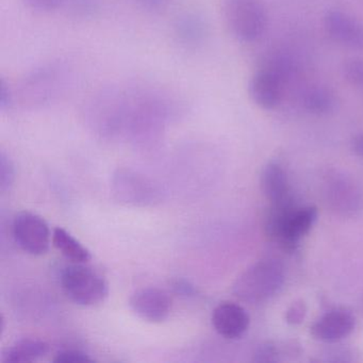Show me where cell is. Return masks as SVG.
Returning a JSON list of instances; mask_svg holds the SVG:
<instances>
[{
  "label": "cell",
  "instance_id": "6da1fadb",
  "mask_svg": "<svg viewBox=\"0 0 363 363\" xmlns=\"http://www.w3.org/2000/svg\"><path fill=\"white\" fill-rule=\"evenodd\" d=\"M69 67L62 62L46 63L27 73L14 91V99L22 107L38 109L50 105L67 90Z\"/></svg>",
  "mask_w": 363,
  "mask_h": 363
},
{
  "label": "cell",
  "instance_id": "7a4b0ae2",
  "mask_svg": "<svg viewBox=\"0 0 363 363\" xmlns=\"http://www.w3.org/2000/svg\"><path fill=\"white\" fill-rule=\"evenodd\" d=\"M316 218L318 210L311 206H271L265 216V233L284 250L294 252L301 238L313 226Z\"/></svg>",
  "mask_w": 363,
  "mask_h": 363
},
{
  "label": "cell",
  "instance_id": "3957f363",
  "mask_svg": "<svg viewBox=\"0 0 363 363\" xmlns=\"http://www.w3.org/2000/svg\"><path fill=\"white\" fill-rule=\"evenodd\" d=\"M284 280V265L274 259H265L250 265L237 278L233 293L244 303H264L279 292Z\"/></svg>",
  "mask_w": 363,
  "mask_h": 363
},
{
  "label": "cell",
  "instance_id": "277c9868",
  "mask_svg": "<svg viewBox=\"0 0 363 363\" xmlns=\"http://www.w3.org/2000/svg\"><path fill=\"white\" fill-rule=\"evenodd\" d=\"M84 264L73 263L65 267L61 272V288L76 305L93 307L107 298L109 286L101 274Z\"/></svg>",
  "mask_w": 363,
  "mask_h": 363
},
{
  "label": "cell",
  "instance_id": "5b68a950",
  "mask_svg": "<svg viewBox=\"0 0 363 363\" xmlns=\"http://www.w3.org/2000/svg\"><path fill=\"white\" fill-rule=\"evenodd\" d=\"M223 12L229 30L239 41H257L267 29V11L259 0H225Z\"/></svg>",
  "mask_w": 363,
  "mask_h": 363
},
{
  "label": "cell",
  "instance_id": "8992f818",
  "mask_svg": "<svg viewBox=\"0 0 363 363\" xmlns=\"http://www.w3.org/2000/svg\"><path fill=\"white\" fill-rule=\"evenodd\" d=\"M86 113L90 122L101 131H114L126 125L128 94L114 86L96 91L89 97Z\"/></svg>",
  "mask_w": 363,
  "mask_h": 363
},
{
  "label": "cell",
  "instance_id": "52a82bcc",
  "mask_svg": "<svg viewBox=\"0 0 363 363\" xmlns=\"http://www.w3.org/2000/svg\"><path fill=\"white\" fill-rule=\"evenodd\" d=\"M111 190L113 196L126 205H155L161 199V192L152 180L130 169H118L111 178Z\"/></svg>",
  "mask_w": 363,
  "mask_h": 363
},
{
  "label": "cell",
  "instance_id": "ba28073f",
  "mask_svg": "<svg viewBox=\"0 0 363 363\" xmlns=\"http://www.w3.org/2000/svg\"><path fill=\"white\" fill-rule=\"evenodd\" d=\"M12 233L21 250L31 256H43L50 250V226L46 220L33 212L16 214L12 224Z\"/></svg>",
  "mask_w": 363,
  "mask_h": 363
},
{
  "label": "cell",
  "instance_id": "9c48e42d",
  "mask_svg": "<svg viewBox=\"0 0 363 363\" xmlns=\"http://www.w3.org/2000/svg\"><path fill=\"white\" fill-rule=\"evenodd\" d=\"M129 306L142 320L157 324L169 318L173 303L169 293L150 286L135 291L129 299Z\"/></svg>",
  "mask_w": 363,
  "mask_h": 363
},
{
  "label": "cell",
  "instance_id": "30bf717a",
  "mask_svg": "<svg viewBox=\"0 0 363 363\" xmlns=\"http://www.w3.org/2000/svg\"><path fill=\"white\" fill-rule=\"evenodd\" d=\"M212 326L225 339L241 337L250 327V315L246 310L233 301H223L214 308Z\"/></svg>",
  "mask_w": 363,
  "mask_h": 363
},
{
  "label": "cell",
  "instance_id": "8fae6325",
  "mask_svg": "<svg viewBox=\"0 0 363 363\" xmlns=\"http://www.w3.org/2000/svg\"><path fill=\"white\" fill-rule=\"evenodd\" d=\"M325 30L337 43L363 50V24L340 10L328 11L324 18Z\"/></svg>",
  "mask_w": 363,
  "mask_h": 363
},
{
  "label": "cell",
  "instance_id": "7c38bea8",
  "mask_svg": "<svg viewBox=\"0 0 363 363\" xmlns=\"http://www.w3.org/2000/svg\"><path fill=\"white\" fill-rule=\"evenodd\" d=\"M284 79L269 69L257 72L250 82L248 92L254 103L265 110H272L282 99Z\"/></svg>",
  "mask_w": 363,
  "mask_h": 363
},
{
  "label": "cell",
  "instance_id": "4fadbf2b",
  "mask_svg": "<svg viewBox=\"0 0 363 363\" xmlns=\"http://www.w3.org/2000/svg\"><path fill=\"white\" fill-rule=\"evenodd\" d=\"M326 197L333 209L343 214H352L363 207L360 189L348 178L335 175L326 182Z\"/></svg>",
  "mask_w": 363,
  "mask_h": 363
},
{
  "label": "cell",
  "instance_id": "5bb4252c",
  "mask_svg": "<svg viewBox=\"0 0 363 363\" xmlns=\"http://www.w3.org/2000/svg\"><path fill=\"white\" fill-rule=\"evenodd\" d=\"M354 315L345 309H335L320 316L311 326V333L323 342H337L350 335L354 328Z\"/></svg>",
  "mask_w": 363,
  "mask_h": 363
},
{
  "label": "cell",
  "instance_id": "9a60e30c",
  "mask_svg": "<svg viewBox=\"0 0 363 363\" xmlns=\"http://www.w3.org/2000/svg\"><path fill=\"white\" fill-rule=\"evenodd\" d=\"M261 188L271 206L292 205L290 182L284 167L278 162H269L261 175Z\"/></svg>",
  "mask_w": 363,
  "mask_h": 363
},
{
  "label": "cell",
  "instance_id": "2e32d148",
  "mask_svg": "<svg viewBox=\"0 0 363 363\" xmlns=\"http://www.w3.org/2000/svg\"><path fill=\"white\" fill-rule=\"evenodd\" d=\"M174 33L179 43L186 48L201 45L209 35L207 21L196 12H186L176 18Z\"/></svg>",
  "mask_w": 363,
  "mask_h": 363
},
{
  "label": "cell",
  "instance_id": "e0dca14e",
  "mask_svg": "<svg viewBox=\"0 0 363 363\" xmlns=\"http://www.w3.org/2000/svg\"><path fill=\"white\" fill-rule=\"evenodd\" d=\"M50 352V345L43 340L24 337L12 344L4 352V362H33L43 358Z\"/></svg>",
  "mask_w": 363,
  "mask_h": 363
},
{
  "label": "cell",
  "instance_id": "ac0fdd59",
  "mask_svg": "<svg viewBox=\"0 0 363 363\" xmlns=\"http://www.w3.org/2000/svg\"><path fill=\"white\" fill-rule=\"evenodd\" d=\"M55 247L73 263H88L92 259L90 250L82 245L69 231L61 227L55 228L52 238Z\"/></svg>",
  "mask_w": 363,
  "mask_h": 363
},
{
  "label": "cell",
  "instance_id": "d6986e66",
  "mask_svg": "<svg viewBox=\"0 0 363 363\" xmlns=\"http://www.w3.org/2000/svg\"><path fill=\"white\" fill-rule=\"evenodd\" d=\"M303 105L309 113L324 116L333 111L335 106V99L328 89L315 86L305 93Z\"/></svg>",
  "mask_w": 363,
  "mask_h": 363
},
{
  "label": "cell",
  "instance_id": "ffe728a7",
  "mask_svg": "<svg viewBox=\"0 0 363 363\" xmlns=\"http://www.w3.org/2000/svg\"><path fill=\"white\" fill-rule=\"evenodd\" d=\"M62 9H65L72 18L86 20L99 13L101 9V1L99 0H65Z\"/></svg>",
  "mask_w": 363,
  "mask_h": 363
},
{
  "label": "cell",
  "instance_id": "44dd1931",
  "mask_svg": "<svg viewBox=\"0 0 363 363\" xmlns=\"http://www.w3.org/2000/svg\"><path fill=\"white\" fill-rule=\"evenodd\" d=\"M16 180V167L13 161L5 152L0 155V190L6 193L13 186Z\"/></svg>",
  "mask_w": 363,
  "mask_h": 363
},
{
  "label": "cell",
  "instance_id": "7402d4cb",
  "mask_svg": "<svg viewBox=\"0 0 363 363\" xmlns=\"http://www.w3.org/2000/svg\"><path fill=\"white\" fill-rule=\"evenodd\" d=\"M344 77L354 86H363V60L352 58L346 61L343 67Z\"/></svg>",
  "mask_w": 363,
  "mask_h": 363
},
{
  "label": "cell",
  "instance_id": "603a6c76",
  "mask_svg": "<svg viewBox=\"0 0 363 363\" xmlns=\"http://www.w3.org/2000/svg\"><path fill=\"white\" fill-rule=\"evenodd\" d=\"M52 361L56 363H90L94 359L82 350L67 348L57 352Z\"/></svg>",
  "mask_w": 363,
  "mask_h": 363
},
{
  "label": "cell",
  "instance_id": "cb8c5ba5",
  "mask_svg": "<svg viewBox=\"0 0 363 363\" xmlns=\"http://www.w3.org/2000/svg\"><path fill=\"white\" fill-rule=\"evenodd\" d=\"M25 5L33 11L48 13L62 9L65 0H23Z\"/></svg>",
  "mask_w": 363,
  "mask_h": 363
},
{
  "label": "cell",
  "instance_id": "d4e9b609",
  "mask_svg": "<svg viewBox=\"0 0 363 363\" xmlns=\"http://www.w3.org/2000/svg\"><path fill=\"white\" fill-rule=\"evenodd\" d=\"M281 350L276 344L267 343L261 345L255 354V361L257 362H276L279 361Z\"/></svg>",
  "mask_w": 363,
  "mask_h": 363
},
{
  "label": "cell",
  "instance_id": "484cf974",
  "mask_svg": "<svg viewBox=\"0 0 363 363\" xmlns=\"http://www.w3.org/2000/svg\"><path fill=\"white\" fill-rule=\"evenodd\" d=\"M306 312H307V308L305 303L303 301H296L286 311V322L292 325L301 324L305 318Z\"/></svg>",
  "mask_w": 363,
  "mask_h": 363
},
{
  "label": "cell",
  "instance_id": "4316f807",
  "mask_svg": "<svg viewBox=\"0 0 363 363\" xmlns=\"http://www.w3.org/2000/svg\"><path fill=\"white\" fill-rule=\"evenodd\" d=\"M14 101H16L14 99V91L3 78L1 84H0V108L3 111L4 110L10 109L11 106L13 105Z\"/></svg>",
  "mask_w": 363,
  "mask_h": 363
},
{
  "label": "cell",
  "instance_id": "83f0119b",
  "mask_svg": "<svg viewBox=\"0 0 363 363\" xmlns=\"http://www.w3.org/2000/svg\"><path fill=\"white\" fill-rule=\"evenodd\" d=\"M172 288H173L174 292L177 294L182 295V296L190 297L194 296L196 294V289L194 288L191 282L188 280L184 279H176L172 282Z\"/></svg>",
  "mask_w": 363,
  "mask_h": 363
},
{
  "label": "cell",
  "instance_id": "f1b7e54d",
  "mask_svg": "<svg viewBox=\"0 0 363 363\" xmlns=\"http://www.w3.org/2000/svg\"><path fill=\"white\" fill-rule=\"evenodd\" d=\"M137 3L146 11L160 12L161 10L165 9L169 0H137Z\"/></svg>",
  "mask_w": 363,
  "mask_h": 363
},
{
  "label": "cell",
  "instance_id": "f546056e",
  "mask_svg": "<svg viewBox=\"0 0 363 363\" xmlns=\"http://www.w3.org/2000/svg\"><path fill=\"white\" fill-rule=\"evenodd\" d=\"M352 150L357 156L363 157V133L354 135L352 139Z\"/></svg>",
  "mask_w": 363,
  "mask_h": 363
}]
</instances>
